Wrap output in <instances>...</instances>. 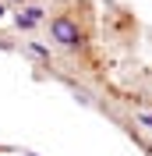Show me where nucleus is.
Masks as SVG:
<instances>
[{
  "label": "nucleus",
  "mask_w": 152,
  "mask_h": 156,
  "mask_svg": "<svg viewBox=\"0 0 152 156\" xmlns=\"http://www.w3.org/2000/svg\"><path fill=\"white\" fill-rule=\"evenodd\" d=\"M50 36L57 39L60 46H81V29H78V21L64 18V14L50 21Z\"/></svg>",
  "instance_id": "nucleus-1"
},
{
  "label": "nucleus",
  "mask_w": 152,
  "mask_h": 156,
  "mask_svg": "<svg viewBox=\"0 0 152 156\" xmlns=\"http://www.w3.org/2000/svg\"><path fill=\"white\" fill-rule=\"evenodd\" d=\"M25 14H29L32 21H43V7H39V4H32V7H25Z\"/></svg>",
  "instance_id": "nucleus-2"
},
{
  "label": "nucleus",
  "mask_w": 152,
  "mask_h": 156,
  "mask_svg": "<svg viewBox=\"0 0 152 156\" xmlns=\"http://www.w3.org/2000/svg\"><path fill=\"white\" fill-rule=\"evenodd\" d=\"M138 124H145V128H152V114H138Z\"/></svg>",
  "instance_id": "nucleus-3"
},
{
  "label": "nucleus",
  "mask_w": 152,
  "mask_h": 156,
  "mask_svg": "<svg viewBox=\"0 0 152 156\" xmlns=\"http://www.w3.org/2000/svg\"><path fill=\"white\" fill-rule=\"evenodd\" d=\"M0 4H21V0H0Z\"/></svg>",
  "instance_id": "nucleus-4"
},
{
  "label": "nucleus",
  "mask_w": 152,
  "mask_h": 156,
  "mask_svg": "<svg viewBox=\"0 0 152 156\" xmlns=\"http://www.w3.org/2000/svg\"><path fill=\"white\" fill-rule=\"evenodd\" d=\"M0 18H4V4H0Z\"/></svg>",
  "instance_id": "nucleus-5"
}]
</instances>
